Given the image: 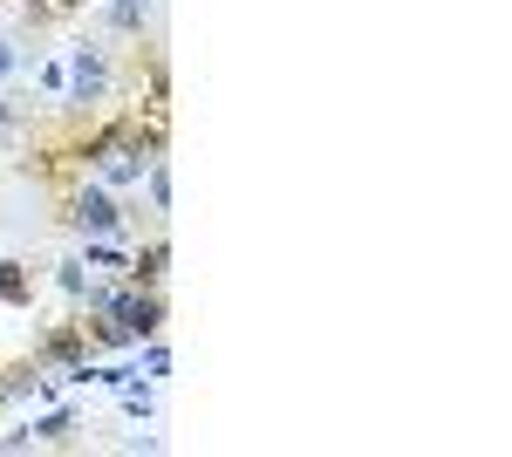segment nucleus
<instances>
[{"label": "nucleus", "instance_id": "1", "mask_svg": "<svg viewBox=\"0 0 512 457\" xmlns=\"http://www.w3.org/2000/svg\"><path fill=\"white\" fill-rule=\"evenodd\" d=\"M62 89H69V110L76 116H103L110 96H117L110 48H103V41H76V48H69V69H62Z\"/></svg>", "mask_w": 512, "mask_h": 457}, {"label": "nucleus", "instance_id": "6", "mask_svg": "<svg viewBox=\"0 0 512 457\" xmlns=\"http://www.w3.org/2000/svg\"><path fill=\"white\" fill-rule=\"evenodd\" d=\"M103 21H110V35L144 41V28H151V0H110V7H103Z\"/></svg>", "mask_w": 512, "mask_h": 457}, {"label": "nucleus", "instance_id": "4", "mask_svg": "<svg viewBox=\"0 0 512 457\" xmlns=\"http://www.w3.org/2000/svg\"><path fill=\"white\" fill-rule=\"evenodd\" d=\"M117 321H123V335H130V342H151V335H164V287H123Z\"/></svg>", "mask_w": 512, "mask_h": 457}, {"label": "nucleus", "instance_id": "12", "mask_svg": "<svg viewBox=\"0 0 512 457\" xmlns=\"http://www.w3.org/2000/svg\"><path fill=\"white\" fill-rule=\"evenodd\" d=\"M144 369H151V376H144V382H158L164 369H171V355H164V342H158V335H151V355H144Z\"/></svg>", "mask_w": 512, "mask_h": 457}, {"label": "nucleus", "instance_id": "10", "mask_svg": "<svg viewBox=\"0 0 512 457\" xmlns=\"http://www.w3.org/2000/svg\"><path fill=\"white\" fill-rule=\"evenodd\" d=\"M55 287H62V294L82 307V294H89V273H82V260H62V267H55Z\"/></svg>", "mask_w": 512, "mask_h": 457}, {"label": "nucleus", "instance_id": "8", "mask_svg": "<svg viewBox=\"0 0 512 457\" xmlns=\"http://www.w3.org/2000/svg\"><path fill=\"white\" fill-rule=\"evenodd\" d=\"M0 301L7 307H35V280H28L21 260H0Z\"/></svg>", "mask_w": 512, "mask_h": 457}, {"label": "nucleus", "instance_id": "14", "mask_svg": "<svg viewBox=\"0 0 512 457\" xmlns=\"http://www.w3.org/2000/svg\"><path fill=\"white\" fill-rule=\"evenodd\" d=\"M7 403H14V396H7V382H0V410H7Z\"/></svg>", "mask_w": 512, "mask_h": 457}, {"label": "nucleus", "instance_id": "7", "mask_svg": "<svg viewBox=\"0 0 512 457\" xmlns=\"http://www.w3.org/2000/svg\"><path fill=\"white\" fill-rule=\"evenodd\" d=\"M76 7H82V0H21V21H28L35 35H48V28H62Z\"/></svg>", "mask_w": 512, "mask_h": 457}, {"label": "nucleus", "instance_id": "11", "mask_svg": "<svg viewBox=\"0 0 512 457\" xmlns=\"http://www.w3.org/2000/svg\"><path fill=\"white\" fill-rule=\"evenodd\" d=\"M21 130H28V116H21V103H14V96H0V144H14Z\"/></svg>", "mask_w": 512, "mask_h": 457}, {"label": "nucleus", "instance_id": "9", "mask_svg": "<svg viewBox=\"0 0 512 457\" xmlns=\"http://www.w3.org/2000/svg\"><path fill=\"white\" fill-rule=\"evenodd\" d=\"M69 430H76V410H48L41 423H28V437H35V444H62Z\"/></svg>", "mask_w": 512, "mask_h": 457}, {"label": "nucleus", "instance_id": "5", "mask_svg": "<svg viewBox=\"0 0 512 457\" xmlns=\"http://www.w3.org/2000/svg\"><path fill=\"white\" fill-rule=\"evenodd\" d=\"M164 273H171V239H151V246H137L130 253V287H164Z\"/></svg>", "mask_w": 512, "mask_h": 457}, {"label": "nucleus", "instance_id": "2", "mask_svg": "<svg viewBox=\"0 0 512 457\" xmlns=\"http://www.w3.org/2000/svg\"><path fill=\"white\" fill-rule=\"evenodd\" d=\"M62 226H76L82 239H110V232H123V198L96 178H76L62 191Z\"/></svg>", "mask_w": 512, "mask_h": 457}, {"label": "nucleus", "instance_id": "13", "mask_svg": "<svg viewBox=\"0 0 512 457\" xmlns=\"http://www.w3.org/2000/svg\"><path fill=\"white\" fill-rule=\"evenodd\" d=\"M21 69V48H14V35H0V76H14Z\"/></svg>", "mask_w": 512, "mask_h": 457}, {"label": "nucleus", "instance_id": "3", "mask_svg": "<svg viewBox=\"0 0 512 457\" xmlns=\"http://www.w3.org/2000/svg\"><path fill=\"white\" fill-rule=\"evenodd\" d=\"M35 362H41V369H55V376H69V382H89V335H82V314L41 335Z\"/></svg>", "mask_w": 512, "mask_h": 457}]
</instances>
